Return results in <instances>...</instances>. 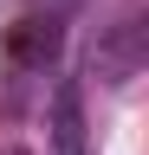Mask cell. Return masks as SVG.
<instances>
[{
    "label": "cell",
    "mask_w": 149,
    "mask_h": 155,
    "mask_svg": "<svg viewBox=\"0 0 149 155\" xmlns=\"http://www.w3.org/2000/svg\"><path fill=\"white\" fill-rule=\"evenodd\" d=\"M46 142H52V155H84V149H91V123H84V84H78V78H59V91H52Z\"/></svg>",
    "instance_id": "cell-1"
},
{
    "label": "cell",
    "mask_w": 149,
    "mask_h": 155,
    "mask_svg": "<svg viewBox=\"0 0 149 155\" xmlns=\"http://www.w3.org/2000/svg\"><path fill=\"white\" fill-rule=\"evenodd\" d=\"M59 39H65V26L59 19H13L7 26V65L13 71H46L52 58H59Z\"/></svg>",
    "instance_id": "cell-2"
}]
</instances>
